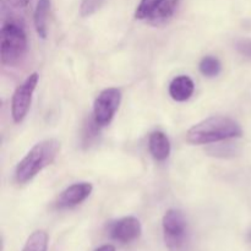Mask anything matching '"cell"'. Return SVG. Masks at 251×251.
I'll use <instances>...</instances> for the list:
<instances>
[{"instance_id":"6da1fadb","label":"cell","mask_w":251,"mask_h":251,"mask_svg":"<svg viewBox=\"0 0 251 251\" xmlns=\"http://www.w3.org/2000/svg\"><path fill=\"white\" fill-rule=\"evenodd\" d=\"M242 135V127L235 120L232 118L216 115L190 127L186 132V141L191 145H208L237 139Z\"/></svg>"},{"instance_id":"7a4b0ae2","label":"cell","mask_w":251,"mask_h":251,"mask_svg":"<svg viewBox=\"0 0 251 251\" xmlns=\"http://www.w3.org/2000/svg\"><path fill=\"white\" fill-rule=\"evenodd\" d=\"M60 151V142L56 139H47L34 145L28 153L17 164L15 179L19 184L31 181L37 174L55 161Z\"/></svg>"},{"instance_id":"3957f363","label":"cell","mask_w":251,"mask_h":251,"mask_svg":"<svg viewBox=\"0 0 251 251\" xmlns=\"http://www.w3.org/2000/svg\"><path fill=\"white\" fill-rule=\"evenodd\" d=\"M27 36L24 26L16 20H7L0 31V58L7 66L19 65L27 53Z\"/></svg>"},{"instance_id":"277c9868","label":"cell","mask_w":251,"mask_h":251,"mask_svg":"<svg viewBox=\"0 0 251 251\" xmlns=\"http://www.w3.org/2000/svg\"><path fill=\"white\" fill-rule=\"evenodd\" d=\"M163 237L169 251H183L188 242V221L180 210L171 208L162 221Z\"/></svg>"},{"instance_id":"5b68a950","label":"cell","mask_w":251,"mask_h":251,"mask_svg":"<svg viewBox=\"0 0 251 251\" xmlns=\"http://www.w3.org/2000/svg\"><path fill=\"white\" fill-rule=\"evenodd\" d=\"M39 76L37 73L31 74L24 82L15 90L11 100V115L16 124L26 118L32 103L34 90L38 85Z\"/></svg>"},{"instance_id":"8992f818","label":"cell","mask_w":251,"mask_h":251,"mask_svg":"<svg viewBox=\"0 0 251 251\" xmlns=\"http://www.w3.org/2000/svg\"><path fill=\"white\" fill-rule=\"evenodd\" d=\"M122 102V91L115 87L103 90L93 104V119L100 126H105L114 118Z\"/></svg>"},{"instance_id":"52a82bcc","label":"cell","mask_w":251,"mask_h":251,"mask_svg":"<svg viewBox=\"0 0 251 251\" xmlns=\"http://www.w3.org/2000/svg\"><path fill=\"white\" fill-rule=\"evenodd\" d=\"M141 223L135 217L120 218L108 226L109 237L122 244H129V243L135 242L141 237Z\"/></svg>"},{"instance_id":"ba28073f","label":"cell","mask_w":251,"mask_h":251,"mask_svg":"<svg viewBox=\"0 0 251 251\" xmlns=\"http://www.w3.org/2000/svg\"><path fill=\"white\" fill-rule=\"evenodd\" d=\"M92 190L93 186L91 183L82 181V183L73 184L59 195L55 201V207L59 210L75 207V206L82 203L91 195Z\"/></svg>"},{"instance_id":"9c48e42d","label":"cell","mask_w":251,"mask_h":251,"mask_svg":"<svg viewBox=\"0 0 251 251\" xmlns=\"http://www.w3.org/2000/svg\"><path fill=\"white\" fill-rule=\"evenodd\" d=\"M195 85L189 76L180 75L173 78L169 85V95L176 102H185L193 96Z\"/></svg>"},{"instance_id":"30bf717a","label":"cell","mask_w":251,"mask_h":251,"mask_svg":"<svg viewBox=\"0 0 251 251\" xmlns=\"http://www.w3.org/2000/svg\"><path fill=\"white\" fill-rule=\"evenodd\" d=\"M149 149L156 161L163 162L171 154V142L162 131H153L149 137Z\"/></svg>"},{"instance_id":"8fae6325","label":"cell","mask_w":251,"mask_h":251,"mask_svg":"<svg viewBox=\"0 0 251 251\" xmlns=\"http://www.w3.org/2000/svg\"><path fill=\"white\" fill-rule=\"evenodd\" d=\"M179 2H180V0H159L156 9L150 15V17L146 21L149 24L153 25V26H159V25L166 24L176 14V9L179 6Z\"/></svg>"},{"instance_id":"7c38bea8","label":"cell","mask_w":251,"mask_h":251,"mask_svg":"<svg viewBox=\"0 0 251 251\" xmlns=\"http://www.w3.org/2000/svg\"><path fill=\"white\" fill-rule=\"evenodd\" d=\"M49 10H50V0H38L36 10H34L33 21L37 34L42 39H46L47 33H48L47 25H48Z\"/></svg>"},{"instance_id":"4fadbf2b","label":"cell","mask_w":251,"mask_h":251,"mask_svg":"<svg viewBox=\"0 0 251 251\" xmlns=\"http://www.w3.org/2000/svg\"><path fill=\"white\" fill-rule=\"evenodd\" d=\"M22 251H48V234L44 230H36L27 239Z\"/></svg>"},{"instance_id":"5bb4252c","label":"cell","mask_w":251,"mask_h":251,"mask_svg":"<svg viewBox=\"0 0 251 251\" xmlns=\"http://www.w3.org/2000/svg\"><path fill=\"white\" fill-rule=\"evenodd\" d=\"M199 69H200V73L206 77H216L222 70V65H221V61L217 58L212 55H207L200 61Z\"/></svg>"},{"instance_id":"9a60e30c","label":"cell","mask_w":251,"mask_h":251,"mask_svg":"<svg viewBox=\"0 0 251 251\" xmlns=\"http://www.w3.org/2000/svg\"><path fill=\"white\" fill-rule=\"evenodd\" d=\"M158 2L159 0H141L135 11V17L137 20H147L156 9Z\"/></svg>"},{"instance_id":"2e32d148","label":"cell","mask_w":251,"mask_h":251,"mask_svg":"<svg viewBox=\"0 0 251 251\" xmlns=\"http://www.w3.org/2000/svg\"><path fill=\"white\" fill-rule=\"evenodd\" d=\"M105 0H82L80 5V15L82 17H88L97 12L102 7Z\"/></svg>"},{"instance_id":"e0dca14e","label":"cell","mask_w":251,"mask_h":251,"mask_svg":"<svg viewBox=\"0 0 251 251\" xmlns=\"http://www.w3.org/2000/svg\"><path fill=\"white\" fill-rule=\"evenodd\" d=\"M235 49L245 58L251 59V39L242 38L235 42Z\"/></svg>"},{"instance_id":"ac0fdd59","label":"cell","mask_w":251,"mask_h":251,"mask_svg":"<svg viewBox=\"0 0 251 251\" xmlns=\"http://www.w3.org/2000/svg\"><path fill=\"white\" fill-rule=\"evenodd\" d=\"M7 4L11 5L12 7H17V9H21V7H25L28 5V2L31 0H6Z\"/></svg>"},{"instance_id":"d6986e66","label":"cell","mask_w":251,"mask_h":251,"mask_svg":"<svg viewBox=\"0 0 251 251\" xmlns=\"http://www.w3.org/2000/svg\"><path fill=\"white\" fill-rule=\"evenodd\" d=\"M95 251H115V248L113 245H102V247L97 248Z\"/></svg>"},{"instance_id":"ffe728a7","label":"cell","mask_w":251,"mask_h":251,"mask_svg":"<svg viewBox=\"0 0 251 251\" xmlns=\"http://www.w3.org/2000/svg\"><path fill=\"white\" fill-rule=\"evenodd\" d=\"M250 240H251V233H250Z\"/></svg>"}]
</instances>
